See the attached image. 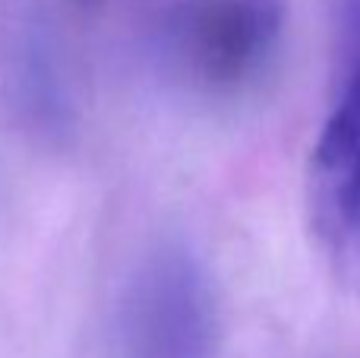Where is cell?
Returning <instances> with one entry per match:
<instances>
[{
    "instance_id": "obj_1",
    "label": "cell",
    "mask_w": 360,
    "mask_h": 358,
    "mask_svg": "<svg viewBox=\"0 0 360 358\" xmlns=\"http://www.w3.org/2000/svg\"><path fill=\"white\" fill-rule=\"evenodd\" d=\"M307 206L332 276L360 295V0H332V99L310 156Z\"/></svg>"
},
{
    "instance_id": "obj_3",
    "label": "cell",
    "mask_w": 360,
    "mask_h": 358,
    "mask_svg": "<svg viewBox=\"0 0 360 358\" xmlns=\"http://www.w3.org/2000/svg\"><path fill=\"white\" fill-rule=\"evenodd\" d=\"M221 304L186 245L149 251L127 276L108 327V358H218Z\"/></svg>"
},
{
    "instance_id": "obj_5",
    "label": "cell",
    "mask_w": 360,
    "mask_h": 358,
    "mask_svg": "<svg viewBox=\"0 0 360 358\" xmlns=\"http://www.w3.org/2000/svg\"><path fill=\"white\" fill-rule=\"evenodd\" d=\"M79 4H98V0H79Z\"/></svg>"
},
{
    "instance_id": "obj_2",
    "label": "cell",
    "mask_w": 360,
    "mask_h": 358,
    "mask_svg": "<svg viewBox=\"0 0 360 358\" xmlns=\"http://www.w3.org/2000/svg\"><path fill=\"white\" fill-rule=\"evenodd\" d=\"M285 35V0H168L158 19L165 70L199 99L253 92Z\"/></svg>"
},
{
    "instance_id": "obj_4",
    "label": "cell",
    "mask_w": 360,
    "mask_h": 358,
    "mask_svg": "<svg viewBox=\"0 0 360 358\" xmlns=\"http://www.w3.org/2000/svg\"><path fill=\"white\" fill-rule=\"evenodd\" d=\"M0 111L41 146H67L79 127L73 63L29 6H0Z\"/></svg>"
}]
</instances>
